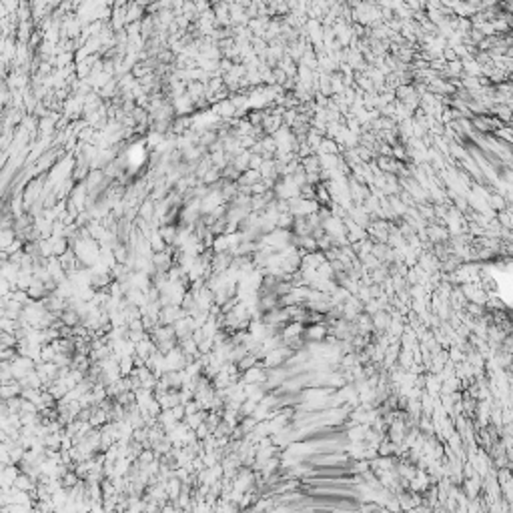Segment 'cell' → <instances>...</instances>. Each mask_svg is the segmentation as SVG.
Segmentation results:
<instances>
[{"instance_id": "obj_1", "label": "cell", "mask_w": 513, "mask_h": 513, "mask_svg": "<svg viewBox=\"0 0 513 513\" xmlns=\"http://www.w3.org/2000/svg\"><path fill=\"white\" fill-rule=\"evenodd\" d=\"M62 323L72 327V325H76V323H78V315H76L74 311H66V313H62Z\"/></svg>"}, {"instance_id": "obj_2", "label": "cell", "mask_w": 513, "mask_h": 513, "mask_svg": "<svg viewBox=\"0 0 513 513\" xmlns=\"http://www.w3.org/2000/svg\"><path fill=\"white\" fill-rule=\"evenodd\" d=\"M151 207H153L151 203H146V205H142V209H141V214H142V217H146V219L151 217V212H153V209H151Z\"/></svg>"}]
</instances>
